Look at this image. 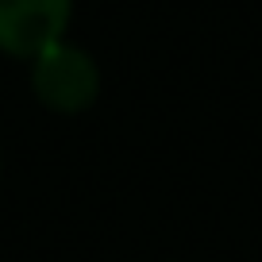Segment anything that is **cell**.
<instances>
[{
    "mask_svg": "<svg viewBox=\"0 0 262 262\" xmlns=\"http://www.w3.org/2000/svg\"><path fill=\"white\" fill-rule=\"evenodd\" d=\"M31 89L50 112H85L100 93V66L77 42H54L31 58Z\"/></svg>",
    "mask_w": 262,
    "mask_h": 262,
    "instance_id": "obj_1",
    "label": "cell"
},
{
    "mask_svg": "<svg viewBox=\"0 0 262 262\" xmlns=\"http://www.w3.org/2000/svg\"><path fill=\"white\" fill-rule=\"evenodd\" d=\"M74 0H0V50L12 58H39L66 39Z\"/></svg>",
    "mask_w": 262,
    "mask_h": 262,
    "instance_id": "obj_2",
    "label": "cell"
}]
</instances>
